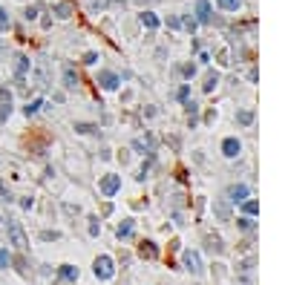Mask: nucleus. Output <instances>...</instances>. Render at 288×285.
<instances>
[{
    "instance_id": "obj_1",
    "label": "nucleus",
    "mask_w": 288,
    "mask_h": 285,
    "mask_svg": "<svg viewBox=\"0 0 288 285\" xmlns=\"http://www.w3.org/2000/svg\"><path fill=\"white\" fill-rule=\"evenodd\" d=\"M92 271H95V276H98V279H110V276L116 274V268H113V259H110L107 254H101V257L95 259Z\"/></svg>"
},
{
    "instance_id": "obj_2",
    "label": "nucleus",
    "mask_w": 288,
    "mask_h": 285,
    "mask_svg": "<svg viewBox=\"0 0 288 285\" xmlns=\"http://www.w3.org/2000/svg\"><path fill=\"white\" fill-rule=\"evenodd\" d=\"M9 239H12V245H18L20 251H23V248H29V236L23 233L20 222H9Z\"/></svg>"
},
{
    "instance_id": "obj_3",
    "label": "nucleus",
    "mask_w": 288,
    "mask_h": 285,
    "mask_svg": "<svg viewBox=\"0 0 288 285\" xmlns=\"http://www.w3.org/2000/svg\"><path fill=\"white\" fill-rule=\"evenodd\" d=\"M121 190V176H104L101 179V193L104 196H116Z\"/></svg>"
},
{
    "instance_id": "obj_4",
    "label": "nucleus",
    "mask_w": 288,
    "mask_h": 285,
    "mask_svg": "<svg viewBox=\"0 0 288 285\" xmlns=\"http://www.w3.org/2000/svg\"><path fill=\"white\" fill-rule=\"evenodd\" d=\"M182 262H185V268H188L190 274H202V259H199L196 251H185Z\"/></svg>"
},
{
    "instance_id": "obj_5",
    "label": "nucleus",
    "mask_w": 288,
    "mask_h": 285,
    "mask_svg": "<svg viewBox=\"0 0 288 285\" xmlns=\"http://www.w3.org/2000/svg\"><path fill=\"white\" fill-rule=\"evenodd\" d=\"M239 150H242L239 138H225V141H222V153H225L228 159H236V156H239Z\"/></svg>"
},
{
    "instance_id": "obj_6",
    "label": "nucleus",
    "mask_w": 288,
    "mask_h": 285,
    "mask_svg": "<svg viewBox=\"0 0 288 285\" xmlns=\"http://www.w3.org/2000/svg\"><path fill=\"white\" fill-rule=\"evenodd\" d=\"M196 20L199 23H210V3L207 0H196Z\"/></svg>"
},
{
    "instance_id": "obj_7",
    "label": "nucleus",
    "mask_w": 288,
    "mask_h": 285,
    "mask_svg": "<svg viewBox=\"0 0 288 285\" xmlns=\"http://www.w3.org/2000/svg\"><path fill=\"white\" fill-rule=\"evenodd\" d=\"M98 84H101L104 89H116L118 84H121V81H118L116 72H98Z\"/></svg>"
},
{
    "instance_id": "obj_8",
    "label": "nucleus",
    "mask_w": 288,
    "mask_h": 285,
    "mask_svg": "<svg viewBox=\"0 0 288 285\" xmlns=\"http://www.w3.org/2000/svg\"><path fill=\"white\" fill-rule=\"evenodd\" d=\"M138 254H141V259H156L159 257V248H156L150 239H144L141 245H138Z\"/></svg>"
},
{
    "instance_id": "obj_9",
    "label": "nucleus",
    "mask_w": 288,
    "mask_h": 285,
    "mask_svg": "<svg viewBox=\"0 0 288 285\" xmlns=\"http://www.w3.org/2000/svg\"><path fill=\"white\" fill-rule=\"evenodd\" d=\"M231 202H245V196H248V187L245 185H236V187H231Z\"/></svg>"
},
{
    "instance_id": "obj_10",
    "label": "nucleus",
    "mask_w": 288,
    "mask_h": 285,
    "mask_svg": "<svg viewBox=\"0 0 288 285\" xmlns=\"http://www.w3.org/2000/svg\"><path fill=\"white\" fill-rule=\"evenodd\" d=\"M205 245H207V251H210V254H222V251H225V245H222V239H219V236H207Z\"/></svg>"
},
{
    "instance_id": "obj_11",
    "label": "nucleus",
    "mask_w": 288,
    "mask_h": 285,
    "mask_svg": "<svg viewBox=\"0 0 288 285\" xmlns=\"http://www.w3.org/2000/svg\"><path fill=\"white\" fill-rule=\"evenodd\" d=\"M141 26H147V29H159V18H156L153 12H141Z\"/></svg>"
},
{
    "instance_id": "obj_12",
    "label": "nucleus",
    "mask_w": 288,
    "mask_h": 285,
    "mask_svg": "<svg viewBox=\"0 0 288 285\" xmlns=\"http://www.w3.org/2000/svg\"><path fill=\"white\" fill-rule=\"evenodd\" d=\"M26 69H29V58L18 55V63H15V75H18V78H23V75H26Z\"/></svg>"
},
{
    "instance_id": "obj_13",
    "label": "nucleus",
    "mask_w": 288,
    "mask_h": 285,
    "mask_svg": "<svg viewBox=\"0 0 288 285\" xmlns=\"http://www.w3.org/2000/svg\"><path fill=\"white\" fill-rule=\"evenodd\" d=\"M133 233V219H124V222L118 225V239H127Z\"/></svg>"
},
{
    "instance_id": "obj_14",
    "label": "nucleus",
    "mask_w": 288,
    "mask_h": 285,
    "mask_svg": "<svg viewBox=\"0 0 288 285\" xmlns=\"http://www.w3.org/2000/svg\"><path fill=\"white\" fill-rule=\"evenodd\" d=\"M61 276L72 282V279H78V268L75 265H61Z\"/></svg>"
},
{
    "instance_id": "obj_15",
    "label": "nucleus",
    "mask_w": 288,
    "mask_h": 285,
    "mask_svg": "<svg viewBox=\"0 0 288 285\" xmlns=\"http://www.w3.org/2000/svg\"><path fill=\"white\" fill-rule=\"evenodd\" d=\"M63 87H78V75H75V72H72V69H66V72H63Z\"/></svg>"
},
{
    "instance_id": "obj_16",
    "label": "nucleus",
    "mask_w": 288,
    "mask_h": 285,
    "mask_svg": "<svg viewBox=\"0 0 288 285\" xmlns=\"http://www.w3.org/2000/svg\"><path fill=\"white\" fill-rule=\"evenodd\" d=\"M55 15H58V18H69L72 6H69V3H58V6H55Z\"/></svg>"
},
{
    "instance_id": "obj_17",
    "label": "nucleus",
    "mask_w": 288,
    "mask_h": 285,
    "mask_svg": "<svg viewBox=\"0 0 288 285\" xmlns=\"http://www.w3.org/2000/svg\"><path fill=\"white\" fill-rule=\"evenodd\" d=\"M216 3H219L225 12H236V9H239V0H216Z\"/></svg>"
},
{
    "instance_id": "obj_18",
    "label": "nucleus",
    "mask_w": 288,
    "mask_h": 285,
    "mask_svg": "<svg viewBox=\"0 0 288 285\" xmlns=\"http://www.w3.org/2000/svg\"><path fill=\"white\" fill-rule=\"evenodd\" d=\"M9 23H12V20H9V12L0 6V32H6V29H9Z\"/></svg>"
},
{
    "instance_id": "obj_19",
    "label": "nucleus",
    "mask_w": 288,
    "mask_h": 285,
    "mask_svg": "<svg viewBox=\"0 0 288 285\" xmlns=\"http://www.w3.org/2000/svg\"><path fill=\"white\" fill-rule=\"evenodd\" d=\"M216 84H219V75H216V72H210V75H207V81H205V92H213Z\"/></svg>"
},
{
    "instance_id": "obj_20",
    "label": "nucleus",
    "mask_w": 288,
    "mask_h": 285,
    "mask_svg": "<svg viewBox=\"0 0 288 285\" xmlns=\"http://www.w3.org/2000/svg\"><path fill=\"white\" fill-rule=\"evenodd\" d=\"M236 118H239V124H245V127H248V124L254 121V113H251V110H242V113H239Z\"/></svg>"
},
{
    "instance_id": "obj_21",
    "label": "nucleus",
    "mask_w": 288,
    "mask_h": 285,
    "mask_svg": "<svg viewBox=\"0 0 288 285\" xmlns=\"http://www.w3.org/2000/svg\"><path fill=\"white\" fill-rule=\"evenodd\" d=\"M245 213H248V216L260 213V205H257V202H245Z\"/></svg>"
},
{
    "instance_id": "obj_22",
    "label": "nucleus",
    "mask_w": 288,
    "mask_h": 285,
    "mask_svg": "<svg viewBox=\"0 0 288 285\" xmlns=\"http://www.w3.org/2000/svg\"><path fill=\"white\" fill-rule=\"evenodd\" d=\"M41 107H44V101H41V98H38V101H32V104H29V107H26V116H32V113H38V110H41Z\"/></svg>"
},
{
    "instance_id": "obj_23",
    "label": "nucleus",
    "mask_w": 288,
    "mask_h": 285,
    "mask_svg": "<svg viewBox=\"0 0 288 285\" xmlns=\"http://www.w3.org/2000/svg\"><path fill=\"white\" fill-rule=\"evenodd\" d=\"M12 262V257H9V251H0V268H6Z\"/></svg>"
},
{
    "instance_id": "obj_24",
    "label": "nucleus",
    "mask_w": 288,
    "mask_h": 285,
    "mask_svg": "<svg viewBox=\"0 0 288 285\" xmlns=\"http://www.w3.org/2000/svg\"><path fill=\"white\" fill-rule=\"evenodd\" d=\"M182 72H185L188 78H193V75H196V66H193V63H185V66H182Z\"/></svg>"
},
{
    "instance_id": "obj_25",
    "label": "nucleus",
    "mask_w": 288,
    "mask_h": 285,
    "mask_svg": "<svg viewBox=\"0 0 288 285\" xmlns=\"http://www.w3.org/2000/svg\"><path fill=\"white\" fill-rule=\"evenodd\" d=\"M58 236H61L58 231H44V233H41V239H46V242H49V239H58Z\"/></svg>"
},
{
    "instance_id": "obj_26",
    "label": "nucleus",
    "mask_w": 288,
    "mask_h": 285,
    "mask_svg": "<svg viewBox=\"0 0 288 285\" xmlns=\"http://www.w3.org/2000/svg\"><path fill=\"white\" fill-rule=\"evenodd\" d=\"M15 262H18V271L23 276H29V268H26V262H23V259H15Z\"/></svg>"
},
{
    "instance_id": "obj_27",
    "label": "nucleus",
    "mask_w": 288,
    "mask_h": 285,
    "mask_svg": "<svg viewBox=\"0 0 288 285\" xmlns=\"http://www.w3.org/2000/svg\"><path fill=\"white\" fill-rule=\"evenodd\" d=\"M95 61H98V55H95V52H87V55H84V63H95Z\"/></svg>"
},
{
    "instance_id": "obj_28",
    "label": "nucleus",
    "mask_w": 288,
    "mask_h": 285,
    "mask_svg": "<svg viewBox=\"0 0 288 285\" xmlns=\"http://www.w3.org/2000/svg\"><path fill=\"white\" fill-rule=\"evenodd\" d=\"M188 95H190V87H182L179 89V101H188Z\"/></svg>"
},
{
    "instance_id": "obj_29",
    "label": "nucleus",
    "mask_w": 288,
    "mask_h": 285,
    "mask_svg": "<svg viewBox=\"0 0 288 285\" xmlns=\"http://www.w3.org/2000/svg\"><path fill=\"white\" fill-rule=\"evenodd\" d=\"M38 18V9H35V6H29V9H26V20H35Z\"/></svg>"
},
{
    "instance_id": "obj_30",
    "label": "nucleus",
    "mask_w": 288,
    "mask_h": 285,
    "mask_svg": "<svg viewBox=\"0 0 288 285\" xmlns=\"http://www.w3.org/2000/svg\"><path fill=\"white\" fill-rule=\"evenodd\" d=\"M20 205H23V207L29 210V207H32V196H23V199H20Z\"/></svg>"
},
{
    "instance_id": "obj_31",
    "label": "nucleus",
    "mask_w": 288,
    "mask_h": 285,
    "mask_svg": "<svg viewBox=\"0 0 288 285\" xmlns=\"http://www.w3.org/2000/svg\"><path fill=\"white\" fill-rule=\"evenodd\" d=\"M135 3H156V0H135Z\"/></svg>"
}]
</instances>
